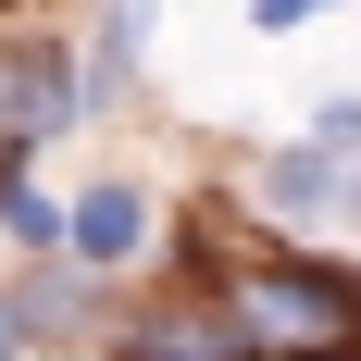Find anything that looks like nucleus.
<instances>
[{
    "mask_svg": "<svg viewBox=\"0 0 361 361\" xmlns=\"http://www.w3.org/2000/svg\"><path fill=\"white\" fill-rule=\"evenodd\" d=\"M0 224H13L25 250H63V200H37V187H0Z\"/></svg>",
    "mask_w": 361,
    "mask_h": 361,
    "instance_id": "6e6552de",
    "label": "nucleus"
},
{
    "mask_svg": "<svg viewBox=\"0 0 361 361\" xmlns=\"http://www.w3.org/2000/svg\"><path fill=\"white\" fill-rule=\"evenodd\" d=\"M87 112V75L63 63V37H13L0 50V137H50Z\"/></svg>",
    "mask_w": 361,
    "mask_h": 361,
    "instance_id": "f03ea898",
    "label": "nucleus"
},
{
    "mask_svg": "<svg viewBox=\"0 0 361 361\" xmlns=\"http://www.w3.org/2000/svg\"><path fill=\"white\" fill-rule=\"evenodd\" d=\"M224 312H237L250 361H361V287L324 262H250Z\"/></svg>",
    "mask_w": 361,
    "mask_h": 361,
    "instance_id": "f257e3e1",
    "label": "nucleus"
},
{
    "mask_svg": "<svg viewBox=\"0 0 361 361\" xmlns=\"http://www.w3.org/2000/svg\"><path fill=\"white\" fill-rule=\"evenodd\" d=\"M0 361H25V312H13V299H0Z\"/></svg>",
    "mask_w": 361,
    "mask_h": 361,
    "instance_id": "9d476101",
    "label": "nucleus"
},
{
    "mask_svg": "<svg viewBox=\"0 0 361 361\" xmlns=\"http://www.w3.org/2000/svg\"><path fill=\"white\" fill-rule=\"evenodd\" d=\"M324 0H250V25H312Z\"/></svg>",
    "mask_w": 361,
    "mask_h": 361,
    "instance_id": "1a4fd4ad",
    "label": "nucleus"
},
{
    "mask_svg": "<svg viewBox=\"0 0 361 361\" xmlns=\"http://www.w3.org/2000/svg\"><path fill=\"white\" fill-rule=\"evenodd\" d=\"M75 299H87V287L37 274V287H13V312H25V336H75Z\"/></svg>",
    "mask_w": 361,
    "mask_h": 361,
    "instance_id": "0eeeda50",
    "label": "nucleus"
},
{
    "mask_svg": "<svg viewBox=\"0 0 361 361\" xmlns=\"http://www.w3.org/2000/svg\"><path fill=\"white\" fill-rule=\"evenodd\" d=\"M137 237H149V200H137V187H87V200H75V250H87V262H125Z\"/></svg>",
    "mask_w": 361,
    "mask_h": 361,
    "instance_id": "39448f33",
    "label": "nucleus"
},
{
    "mask_svg": "<svg viewBox=\"0 0 361 361\" xmlns=\"http://www.w3.org/2000/svg\"><path fill=\"white\" fill-rule=\"evenodd\" d=\"M262 200H274V212H299V224H324V212H349V149H274V162H262Z\"/></svg>",
    "mask_w": 361,
    "mask_h": 361,
    "instance_id": "20e7f679",
    "label": "nucleus"
},
{
    "mask_svg": "<svg viewBox=\"0 0 361 361\" xmlns=\"http://www.w3.org/2000/svg\"><path fill=\"white\" fill-rule=\"evenodd\" d=\"M137 13H149V0H112V13H100V63H87V87H125V63H137Z\"/></svg>",
    "mask_w": 361,
    "mask_h": 361,
    "instance_id": "423d86ee",
    "label": "nucleus"
},
{
    "mask_svg": "<svg viewBox=\"0 0 361 361\" xmlns=\"http://www.w3.org/2000/svg\"><path fill=\"white\" fill-rule=\"evenodd\" d=\"M125 361H250V336H237V312H149V324H125Z\"/></svg>",
    "mask_w": 361,
    "mask_h": 361,
    "instance_id": "7ed1b4c3",
    "label": "nucleus"
}]
</instances>
